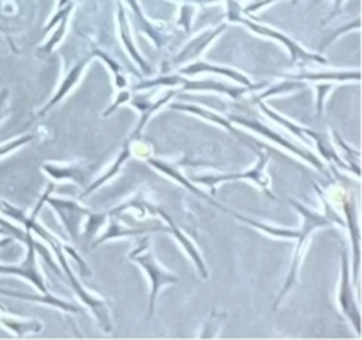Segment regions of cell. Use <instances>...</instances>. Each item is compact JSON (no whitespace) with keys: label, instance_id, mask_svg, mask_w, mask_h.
Instances as JSON below:
<instances>
[{"label":"cell","instance_id":"1","mask_svg":"<svg viewBox=\"0 0 362 340\" xmlns=\"http://www.w3.org/2000/svg\"><path fill=\"white\" fill-rule=\"evenodd\" d=\"M290 205H293V208L300 212V216H303V227H300L299 234H297V237H296L297 239L296 251H293V255H292V264H290L288 273H286L285 283H283L281 290L278 293L274 305H272V308H274V310H278V307L281 305V301L285 300L286 294H288L290 290L296 287L297 278H299L300 264H303L304 250H306L308 239H310L311 234L317 232V230H320V229H332V227H336V223L332 222V220L329 218L325 212L313 211V209L306 208V205L300 204V202H297V200H293V198L290 200Z\"/></svg>","mask_w":362,"mask_h":340},{"label":"cell","instance_id":"2","mask_svg":"<svg viewBox=\"0 0 362 340\" xmlns=\"http://www.w3.org/2000/svg\"><path fill=\"white\" fill-rule=\"evenodd\" d=\"M225 4H226V23H240L244 25V27L250 28L251 32H255V34L262 35V38L274 39V41L281 42V45L288 50L292 64H322V66H327L329 64L327 59H324L320 53L308 52L306 48H303L299 42L293 41L292 38H288V35L283 34V32L244 16L243 7H240V0H225Z\"/></svg>","mask_w":362,"mask_h":340},{"label":"cell","instance_id":"3","mask_svg":"<svg viewBox=\"0 0 362 340\" xmlns=\"http://www.w3.org/2000/svg\"><path fill=\"white\" fill-rule=\"evenodd\" d=\"M267 85L264 84H253V85H228L223 81L216 80H189L187 76L179 73L173 74H163L158 78H148V80H141L140 84L134 85V92L138 91H147V89H158V87H179L182 91H214L218 94L230 96L232 99H243L246 94L251 92H258Z\"/></svg>","mask_w":362,"mask_h":340},{"label":"cell","instance_id":"4","mask_svg":"<svg viewBox=\"0 0 362 340\" xmlns=\"http://www.w3.org/2000/svg\"><path fill=\"white\" fill-rule=\"evenodd\" d=\"M48 244L49 248L53 250V254H55V259L59 261V266L60 269L64 271V278H66V282L69 283L71 289L74 290V294H76L78 298L81 300V303L85 305L87 308H90L92 314H94L95 321L99 322V326H101V329L105 333H112L113 329V322H112V317H110V305L108 301H105L103 298L95 296V294H92L90 290L85 289L83 285L80 283V280L76 278V275L73 273V269H71L69 262H67V255H66V244L60 243V239H57L53 234H49L48 236Z\"/></svg>","mask_w":362,"mask_h":340},{"label":"cell","instance_id":"5","mask_svg":"<svg viewBox=\"0 0 362 340\" xmlns=\"http://www.w3.org/2000/svg\"><path fill=\"white\" fill-rule=\"evenodd\" d=\"M127 257H129V261H133L134 264H138L144 269L148 282H151V294H148L147 307V319H151L156 312V301H158L159 290L166 285H175V283H179V276L173 275L172 271H168V269L159 264L158 259L154 257V251H152L151 239L148 237H141L140 243L129 251Z\"/></svg>","mask_w":362,"mask_h":340},{"label":"cell","instance_id":"6","mask_svg":"<svg viewBox=\"0 0 362 340\" xmlns=\"http://www.w3.org/2000/svg\"><path fill=\"white\" fill-rule=\"evenodd\" d=\"M251 149H253L258 156V162L253 169L239 174H207V176H193V183L205 184V186L211 188L212 195H216L218 184L230 183V181H251V183L257 184L271 200H276V195L272 193L271 190V177H269L267 174V165L269 162H271V154H269L267 151H264L260 145H253Z\"/></svg>","mask_w":362,"mask_h":340},{"label":"cell","instance_id":"7","mask_svg":"<svg viewBox=\"0 0 362 340\" xmlns=\"http://www.w3.org/2000/svg\"><path fill=\"white\" fill-rule=\"evenodd\" d=\"M129 208H134V209L138 208V209H140V211H148V212H151V215L161 216L163 222H165V225H166V229H168V232L172 234V236L175 237L177 241H179L180 246H182L184 250H186V254L189 255V259H191V261H193V264L197 266V269H198V273H200L202 278H204V280L209 278L207 264H205V262H204V257H202L200 250H198V248L194 246V243L189 239V236H187V234H184L182 230H180V227H177V223L173 222V218L168 215V212L165 211V209L158 208V205L148 204V202L141 200L140 197H133V198H129V200H127L126 204H122V205H119V208L112 209V212H117V215H119V212L126 211V209H129Z\"/></svg>","mask_w":362,"mask_h":340},{"label":"cell","instance_id":"8","mask_svg":"<svg viewBox=\"0 0 362 340\" xmlns=\"http://www.w3.org/2000/svg\"><path fill=\"white\" fill-rule=\"evenodd\" d=\"M228 119L232 120L233 124H239V126L247 128V130L255 131V133H258V135H262V137L267 138V140L274 142V144H278V145H281V147H285L286 151L293 152V154L299 156L300 159H304V162H308V163H310V165H313L315 169L318 170V172L324 174V176L327 177V179L331 181L332 184H334V177H332L331 174H329V170L325 169L324 163H322L320 159H318L317 156H315L311 151H306V149L300 147V145L293 144V142H290V140H286L285 137H281V135H279V133L272 131L271 128L265 126L264 123H260V120H257V119H250V117H243V115H233V113H232V115H228Z\"/></svg>","mask_w":362,"mask_h":340},{"label":"cell","instance_id":"9","mask_svg":"<svg viewBox=\"0 0 362 340\" xmlns=\"http://www.w3.org/2000/svg\"><path fill=\"white\" fill-rule=\"evenodd\" d=\"M334 197L325 193L332 204H338L343 211V220L345 227L349 229L350 237H352V250H354V266H352V283L359 289V269H361V234H359V216H357L356 198L343 188H334L331 190Z\"/></svg>","mask_w":362,"mask_h":340},{"label":"cell","instance_id":"10","mask_svg":"<svg viewBox=\"0 0 362 340\" xmlns=\"http://www.w3.org/2000/svg\"><path fill=\"white\" fill-rule=\"evenodd\" d=\"M338 305L341 314L345 315L346 321L352 324L356 329V335H362V319H361V308L359 301H357L356 293H354V283H352V273H350V259L349 250L343 244L341 246V276H339V289H338Z\"/></svg>","mask_w":362,"mask_h":340},{"label":"cell","instance_id":"11","mask_svg":"<svg viewBox=\"0 0 362 340\" xmlns=\"http://www.w3.org/2000/svg\"><path fill=\"white\" fill-rule=\"evenodd\" d=\"M32 239H34V234L30 230H25V239L23 244L27 246V255H25V261L20 262V264H0V275H13L20 276V278H25L27 282H30L35 289L41 294L48 293V287H46V280L42 276L41 269L37 266V257H35V248L32 244Z\"/></svg>","mask_w":362,"mask_h":340},{"label":"cell","instance_id":"12","mask_svg":"<svg viewBox=\"0 0 362 340\" xmlns=\"http://www.w3.org/2000/svg\"><path fill=\"white\" fill-rule=\"evenodd\" d=\"M226 28H228V23L225 21V23L219 25V27L212 28V30L202 32L200 35H197L194 39H191V41L187 42V45L184 46V48L180 50V52L177 53L173 59H170L168 62L163 64L161 66L163 74L168 73L172 67H180V66H184V62H191V60L200 59V55L205 52V50H207V46L211 45L214 39H218V35H221Z\"/></svg>","mask_w":362,"mask_h":340},{"label":"cell","instance_id":"13","mask_svg":"<svg viewBox=\"0 0 362 340\" xmlns=\"http://www.w3.org/2000/svg\"><path fill=\"white\" fill-rule=\"evenodd\" d=\"M49 205L55 209V212L59 215L60 222L64 223L66 230L69 232L71 239L80 241V227L83 223V220L87 218V215L90 211L85 208H81L78 200H71V198H59V197H48Z\"/></svg>","mask_w":362,"mask_h":340},{"label":"cell","instance_id":"14","mask_svg":"<svg viewBox=\"0 0 362 340\" xmlns=\"http://www.w3.org/2000/svg\"><path fill=\"white\" fill-rule=\"evenodd\" d=\"M177 94H179V91H175V87H170V91L166 92L163 98L156 99V101H151L147 96H138V94L133 96V94H131L129 101H127V103H129L133 108H136L138 112H140V120H138V126L134 128V131L129 135V137L133 138V140H140L141 131H144V128L147 126V123L151 120V117L154 115L156 112H159L163 106L168 105V103L172 101V99L175 98Z\"/></svg>","mask_w":362,"mask_h":340},{"label":"cell","instance_id":"15","mask_svg":"<svg viewBox=\"0 0 362 340\" xmlns=\"http://www.w3.org/2000/svg\"><path fill=\"white\" fill-rule=\"evenodd\" d=\"M92 59H94V53H92V50H90V53H88V55H85L83 59L78 60V62L74 64L73 67H71L69 73L66 74V78H64V80L60 81L59 89H57V92H55V94H53V98L49 99V101L46 103V105L42 106V108L39 110L37 113H35L34 119H32V120H37V119H41V117H45L46 113H48L49 110L53 108V106L59 105V103L62 101V99L66 98V96L69 94V92L73 91L74 87H76V84H78V81H80V78L83 76L85 69H87V66H88V64H90Z\"/></svg>","mask_w":362,"mask_h":340},{"label":"cell","instance_id":"16","mask_svg":"<svg viewBox=\"0 0 362 340\" xmlns=\"http://www.w3.org/2000/svg\"><path fill=\"white\" fill-rule=\"evenodd\" d=\"M177 73L184 74V76H194V74H200V73H214V74H221V76L230 78V80H233L239 85H253V81H251L246 74L240 73V71L233 69V67L219 66V64H211L207 62V60H202V59L191 60V62L177 67Z\"/></svg>","mask_w":362,"mask_h":340},{"label":"cell","instance_id":"17","mask_svg":"<svg viewBox=\"0 0 362 340\" xmlns=\"http://www.w3.org/2000/svg\"><path fill=\"white\" fill-rule=\"evenodd\" d=\"M170 106H172L173 110H180V112L193 113V115L202 117V119L209 120V123L218 124V126L225 128V130L228 131V133H232L233 137H237V138H239V140H243L244 144H246L247 147H250V149L253 147V145H257V144H253V140H251V138H247L246 135H243V133H240L239 130H235V128H233V123H232V120H230L228 117L221 115V113H216V112H212V110L202 108V106L187 105V103H172V105H170Z\"/></svg>","mask_w":362,"mask_h":340},{"label":"cell","instance_id":"18","mask_svg":"<svg viewBox=\"0 0 362 340\" xmlns=\"http://www.w3.org/2000/svg\"><path fill=\"white\" fill-rule=\"evenodd\" d=\"M145 159H147V165L154 166V169L158 170V172L165 174V176H168V177H172V179L177 181V183H179L180 186H184V188H186V190H189L191 193L197 195V197H200V198H204V200H207L209 204L214 205V208H218L219 211H223V212L228 211V208H226V205L219 204V202L214 200V198H212L211 195L204 193V191L198 190L197 186H193V183H191V181L187 179V177L184 176L182 172H179V170H177L173 165H170V163L163 162V159H158V158H145Z\"/></svg>","mask_w":362,"mask_h":340},{"label":"cell","instance_id":"19","mask_svg":"<svg viewBox=\"0 0 362 340\" xmlns=\"http://www.w3.org/2000/svg\"><path fill=\"white\" fill-rule=\"evenodd\" d=\"M106 216L110 218L108 222V229L105 230L101 237H99L95 243H92V248L101 246L103 243L110 239H115V237H129V236H140V234H148V232H168L166 225H156V227H147V229H140V227H124L120 225L119 222V215H110L106 212Z\"/></svg>","mask_w":362,"mask_h":340},{"label":"cell","instance_id":"20","mask_svg":"<svg viewBox=\"0 0 362 340\" xmlns=\"http://www.w3.org/2000/svg\"><path fill=\"white\" fill-rule=\"evenodd\" d=\"M117 23H119V34H120V39H122V45H124V48L127 50V53H129V57L134 60V62H136V66L140 67L145 74H151L152 67L145 62V59L141 57V53L138 52L136 46H134L133 35H131L129 20H127L126 9L122 7L120 0H117Z\"/></svg>","mask_w":362,"mask_h":340},{"label":"cell","instance_id":"21","mask_svg":"<svg viewBox=\"0 0 362 340\" xmlns=\"http://www.w3.org/2000/svg\"><path fill=\"white\" fill-rule=\"evenodd\" d=\"M126 4L129 6L131 13H133V21L136 30L144 32L145 35H148V38L152 39V42L156 45V48L161 50L163 46L170 41V35L166 34L161 27H156L154 23H151V21L145 18L144 9H141V6L138 4V0H126Z\"/></svg>","mask_w":362,"mask_h":340},{"label":"cell","instance_id":"22","mask_svg":"<svg viewBox=\"0 0 362 340\" xmlns=\"http://www.w3.org/2000/svg\"><path fill=\"white\" fill-rule=\"evenodd\" d=\"M133 144H134V140L131 137H127L126 140H124L122 149H120V152H119V156H117V159L112 163V166H110V169H108V172L103 174V176L99 177V179H95L92 184H88V186L85 188L83 191H81L80 197H78V198H80V200H81V198L87 197V195L94 193V191L98 190V188H101L103 184L108 183L110 179H113V177H115L117 174L120 172V169H122L124 163H126L127 159L131 158V154H133Z\"/></svg>","mask_w":362,"mask_h":340},{"label":"cell","instance_id":"23","mask_svg":"<svg viewBox=\"0 0 362 340\" xmlns=\"http://www.w3.org/2000/svg\"><path fill=\"white\" fill-rule=\"evenodd\" d=\"M304 131H306L308 138L315 142L317 149L320 151V156H324V159L329 163V166H331L332 172H338V169L349 170V165L345 163V159H343L341 156L336 152L334 142H331L324 133H318V131H315V130H308V128H304Z\"/></svg>","mask_w":362,"mask_h":340},{"label":"cell","instance_id":"24","mask_svg":"<svg viewBox=\"0 0 362 340\" xmlns=\"http://www.w3.org/2000/svg\"><path fill=\"white\" fill-rule=\"evenodd\" d=\"M0 294L2 296H13L18 298V300H25V301H32V303H42L48 305V307H55L62 312H71V314H83V308L78 307V305L67 303V301L60 300V298L52 296L49 293L42 294V296H37V294H25V293H18V290H7V289H0Z\"/></svg>","mask_w":362,"mask_h":340},{"label":"cell","instance_id":"25","mask_svg":"<svg viewBox=\"0 0 362 340\" xmlns=\"http://www.w3.org/2000/svg\"><path fill=\"white\" fill-rule=\"evenodd\" d=\"M286 78H292V80H300V81H359L361 73L359 71H327V73H320V71H304V73L297 74H288Z\"/></svg>","mask_w":362,"mask_h":340},{"label":"cell","instance_id":"26","mask_svg":"<svg viewBox=\"0 0 362 340\" xmlns=\"http://www.w3.org/2000/svg\"><path fill=\"white\" fill-rule=\"evenodd\" d=\"M42 170H45L46 176H49L52 179H69L76 181L81 186H87L88 181V170L80 169V166H64V165H55V163H42Z\"/></svg>","mask_w":362,"mask_h":340},{"label":"cell","instance_id":"27","mask_svg":"<svg viewBox=\"0 0 362 340\" xmlns=\"http://www.w3.org/2000/svg\"><path fill=\"white\" fill-rule=\"evenodd\" d=\"M0 324L9 329V332H13L16 336L39 333L42 329V324L39 321H23V319L11 317L4 307H0Z\"/></svg>","mask_w":362,"mask_h":340},{"label":"cell","instance_id":"28","mask_svg":"<svg viewBox=\"0 0 362 340\" xmlns=\"http://www.w3.org/2000/svg\"><path fill=\"white\" fill-rule=\"evenodd\" d=\"M306 87V84L300 80H292V78H286L285 81H281V84H276V85H265L264 89H262V92H251V101H260V99H265V98H271V96H276V94H286V92H293L297 91V89H304Z\"/></svg>","mask_w":362,"mask_h":340},{"label":"cell","instance_id":"29","mask_svg":"<svg viewBox=\"0 0 362 340\" xmlns=\"http://www.w3.org/2000/svg\"><path fill=\"white\" fill-rule=\"evenodd\" d=\"M255 105L258 106V108L262 110V112L265 113V115L269 117V119L271 120H274V123H278V124H281V126H285L286 130L288 131H292L293 135H296L297 138H299L300 142H310V138H308V135H306V131H304V128L303 126H299V124H296V123H292V120L290 119H286V117H283V115H279L278 112H276V110H272L271 106H267L265 105L264 101H253Z\"/></svg>","mask_w":362,"mask_h":340},{"label":"cell","instance_id":"30","mask_svg":"<svg viewBox=\"0 0 362 340\" xmlns=\"http://www.w3.org/2000/svg\"><path fill=\"white\" fill-rule=\"evenodd\" d=\"M332 137H334L336 145H338V147L343 151L341 158L345 159V163L349 165V170L354 174V176L357 177V179H359V177H361V163H359L361 151H357V149L346 145V142L343 140L341 137H339L338 131H332Z\"/></svg>","mask_w":362,"mask_h":340},{"label":"cell","instance_id":"31","mask_svg":"<svg viewBox=\"0 0 362 340\" xmlns=\"http://www.w3.org/2000/svg\"><path fill=\"white\" fill-rule=\"evenodd\" d=\"M67 21H69V14H67V16H64L62 20L55 25L57 28L52 32V34H49V38L46 39V42H42V45L39 46V50H37L39 55H42V57L49 55V53L57 48V45L62 41L64 34H66V30H67Z\"/></svg>","mask_w":362,"mask_h":340},{"label":"cell","instance_id":"32","mask_svg":"<svg viewBox=\"0 0 362 340\" xmlns=\"http://www.w3.org/2000/svg\"><path fill=\"white\" fill-rule=\"evenodd\" d=\"M225 317H226V314H219L218 310H212L211 315H209V319L205 321L204 332L200 333V339H205V336H207V339H211V336L218 335V329H219V326H221V322L225 321Z\"/></svg>","mask_w":362,"mask_h":340},{"label":"cell","instance_id":"33","mask_svg":"<svg viewBox=\"0 0 362 340\" xmlns=\"http://www.w3.org/2000/svg\"><path fill=\"white\" fill-rule=\"evenodd\" d=\"M85 220H87V223H85V239L90 241L92 236L95 234V230L108 220V216L99 215V212H88Z\"/></svg>","mask_w":362,"mask_h":340},{"label":"cell","instance_id":"34","mask_svg":"<svg viewBox=\"0 0 362 340\" xmlns=\"http://www.w3.org/2000/svg\"><path fill=\"white\" fill-rule=\"evenodd\" d=\"M315 91H317V115H324V106H325V98H327L329 92L334 89V84H329V81H318L317 85H313Z\"/></svg>","mask_w":362,"mask_h":340},{"label":"cell","instance_id":"35","mask_svg":"<svg viewBox=\"0 0 362 340\" xmlns=\"http://www.w3.org/2000/svg\"><path fill=\"white\" fill-rule=\"evenodd\" d=\"M34 138H35V135L28 133V135H23V137L14 138V140H11V142H6V144L0 145V158L6 154H9V152L16 151V149H20L21 145H25V144H28V142L34 140Z\"/></svg>","mask_w":362,"mask_h":340},{"label":"cell","instance_id":"36","mask_svg":"<svg viewBox=\"0 0 362 340\" xmlns=\"http://www.w3.org/2000/svg\"><path fill=\"white\" fill-rule=\"evenodd\" d=\"M193 16H194L193 4L184 2L182 7H180V14H179V20H177V25H180L184 30L189 32L191 23H193Z\"/></svg>","mask_w":362,"mask_h":340},{"label":"cell","instance_id":"37","mask_svg":"<svg viewBox=\"0 0 362 340\" xmlns=\"http://www.w3.org/2000/svg\"><path fill=\"white\" fill-rule=\"evenodd\" d=\"M129 98H131V91H129V87H126V89H119V91H117V96H115V101H113L112 105H110L108 108L105 110V112H103V117H110V115H112V113L115 112V110L119 108L120 105H124V103L129 101Z\"/></svg>","mask_w":362,"mask_h":340},{"label":"cell","instance_id":"38","mask_svg":"<svg viewBox=\"0 0 362 340\" xmlns=\"http://www.w3.org/2000/svg\"><path fill=\"white\" fill-rule=\"evenodd\" d=\"M359 27H361V21H359V18H356V20H354L352 23H349V25H343V27L339 28V30L332 32L331 35H327V38L324 39V42H322V50H325V48H327V46L331 45V42H334L336 39L339 38V35L346 34V32H349V30H354V28H359Z\"/></svg>","mask_w":362,"mask_h":340},{"label":"cell","instance_id":"39","mask_svg":"<svg viewBox=\"0 0 362 340\" xmlns=\"http://www.w3.org/2000/svg\"><path fill=\"white\" fill-rule=\"evenodd\" d=\"M92 53H94V57H98V59H101L103 62H105L106 66H108L110 69H112V73H113V74L122 73V69H120L119 64H117L115 60H113L112 57H110L108 53H106V52H103V50H99V48H92Z\"/></svg>","mask_w":362,"mask_h":340},{"label":"cell","instance_id":"40","mask_svg":"<svg viewBox=\"0 0 362 340\" xmlns=\"http://www.w3.org/2000/svg\"><path fill=\"white\" fill-rule=\"evenodd\" d=\"M274 2H278V0H255L253 4H250V6L244 9V13H255V11L264 9V7L271 6V4H274Z\"/></svg>","mask_w":362,"mask_h":340},{"label":"cell","instance_id":"41","mask_svg":"<svg viewBox=\"0 0 362 340\" xmlns=\"http://www.w3.org/2000/svg\"><path fill=\"white\" fill-rule=\"evenodd\" d=\"M313 2H318V0H313ZM343 4H345V0H334V6H332V11H331V14H329V16L325 18V20H324V23H327V21H331L332 18H334V16H338V14L341 13V9H343Z\"/></svg>","mask_w":362,"mask_h":340},{"label":"cell","instance_id":"42","mask_svg":"<svg viewBox=\"0 0 362 340\" xmlns=\"http://www.w3.org/2000/svg\"><path fill=\"white\" fill-rule=\"evenodd\" d=\"M172 2H187V4H200V6H209V4H218V2H225V0H172Z\"/></svg>","mask_w":362,"mask_h":340},{"label":"cell","instance_id":"43","mask_svg":"<svg viewBox=\"0 0 362 340\" xmlns=\"http://www.w3.org/2000/svg\"><path fill=\"white\" fill-rule=\"evenodd\" d=\"M7 98H9V91H7V89H2V91H0V119L4 117V106H6Z\"/></svg>","mask_w":362,"mask_h":340},{"label":"cell","instance_id":"44","mask_svg":"<svg viewBox=\"0 0 362 340\" xmlns=\"http://www.w3.org/2000/svg\"><path fill=\"white\" fill-rule=\"evenodd\" d=\"M13 241H14V237H6V239H2V241H0V248H2V246H6V244H9V243H13Z\"/></svg>","mask_w":362,"mask_h":340},{"label":"cell","instance_id":"45","mask_svg":"<svg viewBox=\"0 0 362 340\" xmlns=\"http://www.w3.org/2000/svg\"><path fill=\"white\" fill-rule=\"evenodd\" d=\"M71 0H59V7H57V9H60V7H64L66 6V4H69Z\"/></svg>","mask_w":362,"mask_h":340}]
</instances>
